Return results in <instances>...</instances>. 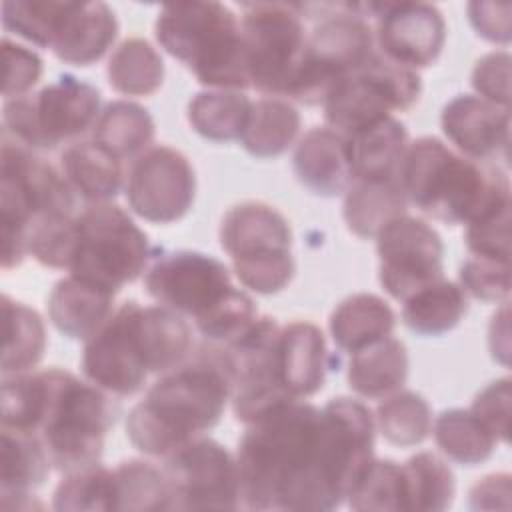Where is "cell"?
<instances>
[{
    "mask_svg": "<svg viewBox=\"0 0 512 512\" xmlns=\"http://www.w3.org/2000/svg\"><path fill=\"white\" fill-rule=\"evenodd\" d=\"M422 96L416 70L398 66L378 52L344 78L322 104L326 126L348 136L394 112L410 110Z\"/></svg>",
    "mask_w": 512,
    "mask_h": 512,
    "instance_id": "11",
    "label": "cell"
},
{
    "mask_svg": "<svg viewBox=\"0 0 512 512\" xmlns=\"http://www.w3.org/2000/svg\"><path fill=\"white\" fill-rule=\"evenodd\" d=\"M374 52V32L358 4H346L342 10L322 16L306 38L304 56L286 100L322 106L336 84L362 68Z\"/></svg>",
    "mask_w": 512,
    "mask_h": 512,
    "instance_id": "9",
    "label": "cell"
},
{
    "mask_svg": "<svg viewBox=\"0 0 512 512\" xmlns=\"http://www.w3.org/2000/svg\"><path fill=\"white\" fill-rule=\"evenodd\" d=\"M408 200L398 180L352 182L344 192L342 218L346 228L362 238L372 240L396 216L406 214Z\"/></svg>",
    "mask_w": 512,
    "mask_h": 512,
    "instance_id": "31",
    "label": "cell"
},
{
    "mask_svg": "<svg viewBox=\"0 0 512 512\" xmlns=\"http://www.w3.org/2000/svg\"><path fill=\"white\" fill-rule=\"evenodd\" d=\"M232 398V370L222 346L208 344L160 374L126 416V438L150 456L168 458L204 436Z\"/></svg>",
    "mask_w": 512,
    "mask_h": 512,
    "instance_id": "2",
    "label": "cell"
},
{
    "mask_svg": "<svg viewBox=\"0 0 512 512\" xmlns=\"http://www.w3.org/2000/svg\"><path fill=\"white\" fill-rule=\"evenodd\" d=\"M68 6V0H6L2 26L38 48L52 50Z\"/></svg>",
    "mask_w": 512,
    "mask_h": 512,
    "instance_id": "41",
    "label": "cell"
},
{
    "mask_svg": "<svg viewBox=\"0 0 512 512\" xmlns=\"http://www.w3.org/2000/svg\"><path fill=\"white\" fill-rule=\"evenodd\" d=\"M432 408L428 400L414 390H396L380 400L376 408V432L398 448L422 444L432 430Z\"/></svg>",
    "mask_w": 512,
    "mask_h": 512,
    "instance_id": "39",
    "label": "cell"
},
{
    "mask_svg": "<svg viewBox=\"0 0 512 512\" xmlns=\"http://www.w3.org/2000/svg\"><path fill=\"white\" fill-rule=\"evenodd\" d=\"M220 246L232 264H244L292 252V228L274 206L246 200L226 210L218 230Z\"/></svg>",
    "mask_w": 512,
    "mask_h": 512,
    "instance_id": "20",
    "label": "cell"
},
{
    "mask_svg": "<svg viewBox=\"0 0 512 512\" xmlns=\"http://www.w3.org/2000/svg\"><path fill=\"white\" fill-rule=\"evenodd\" d=\"M410 360L406 344L388 336L350 354L346 380L350 390L366 400H382L400 390L408 380Z\"/></svg>",
    "mask_w": 512,
    "mask_h": 512,
    "instance_id": "28",
    "label": "cell"
},
{
    "mask_svg": "<svg viewBox=\"0 0 512 512\" xmlns=\"http://www.w3.org/2000/svg\"><path fill=\"white\" fill-rule=\"evenodd\" d=\"M2 476L0 494L2 502L14 498L8 508H26L32 490L42 486L48 478L52 464L42 440L36 434L2 430Z\"/></svg>",
    "mask_w": 512,
    "mask_h": 512,
    "instance_id": "29",
    "label": "cell"
},
{
    "mask_svg": "<svg viewBox=\"0 0 512 512\" xmlns=\"http://www.w3.org/2000/svg\"><path fill=\"white\" fill-rule=\"evenodd\" d=\"M510 326H508V302L500 304V310L494 312L488 326V350L494 360L502 366H508L510 356Z\"/></svg>",
    "mask_w": 512,
    "mask_h": 512,
    "instance_id": "52",
    "label": "cell"
},
{
    "mask_svg": "<svg viewBox=\"0 0 512 512\" xmlns=\"http://www.w3.org/2000/svg\"><path fill=\"white\" fill-rule=\"evenodd\" d=\"M396 314L378 294L356 292L340 300L330 318L328 330L340 352L354 354L394 334Z\"/></svg>",
    "mask_w": 512,
    "mask_h": 512,
    "instance_id": "26",
    "label": "cell"
},
{
    "mask_svg": "<svg viewBox=\"0 0 512 512\" xmlns=\"http://www.w3.org/2000/svg\"><path fill=\"white\" fill-rule=\"evenodd\" d=\"M510 10V2H470L466 6L468 20L474 32L480 38L502 46H506L512 36Z\"/></svg>",
    "mask_w": 512,
    "mask_h": 512,
    "instance_id": "50",
    "label": "cell"
},
{
    "mask_svg": "<svg viewBox=\"0 0 512 512\" xmlns=\"http://www.w3.org/2000/svg\"><path fill=\"white\" fill-rule=\"evenodd\" d=\"M118 32V18L106 2H70L52 52L64 64L88 68L108 54Z\"/></svg>",
    "mask_w": 512,
    "mask_h": 512,
    "instance_id": "23",
    "label": "cell"
},
{
    "mask_svg": "<svg viewBox=\"0 0 512 512\" xmlns=\"http://www.w3.org/2000/svg\"><path fill=\"white\" fill-rule=\"evenodd\" d=\"M510 206L496 208L464 226L470 256L510 262Z\"/></svg>",
    "mask_w": 512,
    "mask_h": 512,
    "instance_id": "46",
    "label": "cell"
},
{
    "mask_svg": "<svg viewBox=\"0 0 512 512\" xmlns=\"http://www.w3.org/2000/svg\"><path fill=\"white\" fill-rule=\"evenodd\" d=\"M432 436L438 450L454 464L478 466L494 454L496 436L470 412V408H448L432 420Z\"/></svg>",
    "mask_w": 512,
    "mask_h": 512,
    "instance_id": "35",
    "label": "cell"
},
{
    "mask_svg": "<svg viewBox=\"0 0 512 512\" xmlns=\"http://www.w3.org/2000/svg\"><path fill=\"white\" fill-rule=\"evenodd\" d=\"M346 504L356 512L404 510L402 464L374 456V460L352 486Z\"/></svg>",
    "mask_w": 512,
    "mask_h": 512,
    "instance_id": "42",
    "label": "cell"
},
{
    "mask_svg": "<svg viewBox=\"0 0 512 512\" xmlns=\"http://www.w3.org/2000/svg\"><path fill=\"white\" fill-rule=\"evenodd\" d=\"M4 314V346H2V378L32 372L46 352V326L42 316L10 298L2 296Z\"/></svg>",
    "mask_w": 512,
    "mask_h": 512,
    "instance_id": "34",
    "label": "cell"
},
{
    "mask_svg": "<svg viewBox=\"0 0 512 512\" xmlns=\"http://www.w3.org/2000/svg\"><path fill=\"white\" fill-rule=\"evenodd\" d=\"M112 292L72 274L58 280L46 300L52 326L70 340H88L114 312Z\"/></svg>",
    "mask_w": 512,
    "mask_h": 512,
    "instance_id": "24",
    "label": "cell"
},
{
    "mask_svg": "<svg viewBox=\"0 0 512 512\" xmlns=\"http://www.w3.org/2000/svg\"><path fill=\"white\" fill-rule=\"evenodd\" d=\"M344 138L354 182L394 180L410 144L408 130L396 116H386Z\"/></svg>",
    "mask_w": 512,
    "mask_h": 512,
    "instance_id": "25",
    "label": "cell"
},
{
    "mask_svg": "<svg viewBox=\"0 0 512 512\" xmlns=\"http://www.w3.org/2000/svg\"><path fill=\"white\" fill-rule=\"evenodd\" d=\"M324 332L308 320L280 326L276 338V374L294 400H306L324 388L328 372Z\"/></svg>",
    "mask_w": 512,
    "mask_h": 512,
    "instance_id": "21",
    "label": "cell"
},
{
    "mask_svg": "<svg viewBox=\"0 0 512 512\" xmlns=\"http://www.w3.org/2000/svg\"><path fill=\"white\" fill-rule=\"evenodd\" d=\"M404 510L442 512L456 494V478L450 466L434 452H416L402 464Z\"/></svg>",
    "mask_w": 512,
    "mask_h": 512,
    "instance_id": "38",
    "label": "cell"
},
{
    "mask_svg": "<svg viewBox=\"0 0 512 512\" xmlns=\"http://www.w3.org/2000/svg\"><path fill=\"white\" fill-rule=\"evenodd\" d=\"M240 38L250 88L286 100L308 38L300 6L280 2L244 4Z\"/></svg>",
    "mask_w": 512,
    "mask_h": 512,
    "instance_id": "10",
    "label": "cell"
},
{
    "mask_svg": "<svg viewBox=\"0 0 512 512\" xmlns=\"http://www.w3.org/2000/svg\"><path fill=\"white\" fill-rule=\"evenodd\" d=\"M468 312V296L450 280H438L402 302V322L418 336H444L452 332Z\"/></svg>",
    "mask_w": 512,
    "mask_h": 512,
    "instance_id": "33",
    "label": "cell"
},
{
    "mask_svg": "<svg viewBox=\"0 0 512 512\" xmlns=\"http://www.w3.org/2000/svg\"><path fill=\"white\" fill-rule=\"evenodd\" d=\"M160 48L184 64L208 90L250 88L238 16L220 2H176L154 22Z\"/></svg>",
    "mask_w": 512,
    "mask_h": 512,
    "instance_id": "4",
    "label": "cell"
},
{
    "mask_svg": "<svg viewBox=\"0 0 512 512\" xmlns=\"http://www.w3.org/2000/svg\"><path fill=\"white\" fill-rule=\"evenodd\" d=\"M196 186V172L188 156L160 144L132 160L124 194L134 216L150 224H172L192 210Z\"/></svg>",
    "mask_w": 512,
    "mask_h": 512,
    "instance_id": "15",
    "label": "cell"
},
{
    "mask_svg": "<svg viewBox=\"0 0 512 512\" xmlns=\"http://www.w3.org/2000/svg\"><path fill=\"white\" fill-rule=\"evenodd\" d=\"M440 128L462 156L508 164L510 108L496 106L476 94H458L442 108Z\"/></svg>",
    "mask_w": 512,
    "mask_h": 512,
    "instance_id": "19",
    "label": "cell"
},
{
    "mask_svg": "<svg viewBox=\"0 0 512 512\" xmlns=\"http://www.w3.org/2000/svg\"><path fill=\"white\" fill-rule=\"evenodd\" d=\"M292 168L298 182L322 198L340 196L354 182L346 138L328 126L304 132L296 142Z\"/></svg>",
    "mask_w": 512,
    "mask_h": 512,
    "instance_id": "22",
    "label": "cell"
},
{
    "mask_svg": "<svg viewBox=\"0 0 512 512\" xmlns=\"http://www.w3.org/2000/svg\"><path fill=\"white\" fill-rule=\"evenodd\" d=\"M510 64L512 58L508 50H494L478 58L470 74L476 96L496 106L510 108Z\"/></svg>",
    "mask_w": 512,
    "mask_h": 512,
    "instance_id": "49",
    "label": "cell"
},
{
    "mask_svg": "<svg viewBox=\"0 0 512 512\" xmlns=\"http://www.w3.org/2000/svg\"><path fill=\"white\" fill-rule=\"evenodd\" d=\"M234 288L228 266L196 250L162 252L144 272L146 294L194 324L222 304Z\"/></svg>",
    "mask_w": 512,
    "mask_h": 512,
    "instance_id": "12",
    "label": "cell"
},
{
    "mask_svg": "<svg viewBox=\"0 0 512 512\" xmlns=\"http://www.w3.org/2000/svg\"><path fill=\"white\" fill-rule=\"evenodd\" d=\"M510 408H512V382L508 376H504L486 384L474 396L470 412L496 436L498 442L508 444Z\"/></svg>",
    "mask_w": 512,
    "mask_h": 512,
    "instance_id": "48",
    "label": "cell"
},
{
    "mask_svg": "<svg viewBox=\"0 0 512 512\" xmlns=\"http://www.w3.org/2000/svg\"><path fill=\"white\" fill-rule=\"evenodd\" d=\"M100 104L96 86L62 74L34 94L4 100L2 132L34 152H50L92 130Z\"/></svg>",
    "mask_w": 512,
    "mask_h": 512,
    "instance_id": "8",
    "label": "cell"
},
{
    "mask_svg": "<svg viewBox=\"0 0 512 512\" xmlns=\"http://www.w3.org/2000/svg\"><path fill=\"white\" fill-rule=\"evenodd\" d=\"M112 500V470L98 462L74 472H66L54 490L52 508L60 512H110Z\"/></svg>",
    "mask_w": 512,
    "mask_h": 512,
    "instance_id": "43",
    "label": "cell"
},
{
    "mask_svg": "<svg viewBox=\"0 0 512 512\" xmlns=\"http://www.w3.org/2000/svg\"><path fill=\"white\" fill-rule=\"evenodd\" d=\"M252 100L238 90H202L188 102L186 118L190 128L210 142L238 140Z\"/></svg>",
    "mask_w": 512,
    "mask_h": 512,
    "instance_id": "36",
    "label": "cell"
},
{
    "mask_svg": "<svg viewBox=\"0 0 512 512\" xmlns=\"http://www.w3.org/2000/svg\"><path fill=\"white\" fill-rule=\"evenodd\" d=\"M42 406L36 436L54 470L66 474L98 464L118 406L108 392L64 368L40 370Z\"/></svg>",
    "mask_w": 512,
    "mask_h": 512,
    "instance_id": "5",
    "label": "cell"
},
{
    "mask_svg": "<svg viewBox=\"0 0 512 512\" xmlns=\"http://www.w3.org/2000/svg\"><path fill=\"white\" fill-rule=\"evenodd\" d=\"M374 14V46L386 60L420 70L432 66L446 44V20L438 6L428 2H374L362 4Z\"/></svg>",
    "mask_w": 512,
    "mask_h": 512,
    "instance_id": "18",
    "label": "cell"
},
{
    "mask_svg": "<svg viewBox=\"0 0 512 512\" xmlns=\"http://www.w3.org/2000/svg\"><path fill=\"white\" fill-rule=\"evenodd\" d=\"M300 128L302 116L292 102L264 96L252 102L238 142L254 158H276L296 142Z\"/></svg>",
    "mask_w": 512,
    "mask_h": 512,
    "instance_id": "30",
    "label": "cell"
},
{
    "mask_svg": "<svg viewBox=\"0 0 512 512\" xmlns=\"http://www.w3.org/2000/svg\"><path fill=\"white\" fill-rule=\"evenodd\" d=\"M140 302L126 300L84 342L82 374L104 392L126 398L138 394L150 368L138 334Z\"/></svg>",
    "mask_w": 512,
    "mask_h": 512,
    "instance_id": "17",
    "label": "cell"
},
{
    "mask_svg": "<svg viewBox=\"0 0 512 512\" xmlns=\"http://www.w3.org/2000/svg\"><path fill=\"white\" fill-rule=\"evenodd\" d=\"M112 510H172L170 488L162 468L146 460H124L112 470Z\"/></svg>",
    "mask_w": 512,
    "mask_h": 512,
    "instance_id": "40",
    "label": "cell"
},
{
    "mask_svg": "<svg viewBox=\"0 0 512 512\" xmlns=\"http://www.w3.org/2000/svg\"><path fill=\"white\" fill-rule=\"evenodd\" d=\"M396 180L408 204L448 226L512 204L510 180L498 164L466 158L434 136L408 144Z\"/></svg>",
    "mask_w": 512,
    "mask_h": 512,
    "instance_id": "3",
    "label": "cell"
},
{
    "mask_svg": "<svg viewBox=\"0 0 512 512\" xmlns=\"http://www.w3.org/2000/svg\"><path fill=\"white\" fill-rule=\"evenodd\" d=\"M278 330L276 318L258 316L232 344L222 346L232 370V412L246 426L296 402L276 374Z\"/></svg>",
    "mask_w": 512,
    "mask_h": 512,
    "instance_id": "13",
    "label": "cell"
},
{
    "mask_svg": "<svg viewBox=\"0 0 512 512\" xmlns=\"http://www.w3.org/2000/svg\"><path fill=\"white\" fill-rule=\"evenodd\" d=\"M374 240L378 280L390 298L404 302L444 278V242L426 220L408 214L396 216Z\"/></svg>",
    "mask_w": 512,
    "mask_h": 512,
    "instance_id": "16",
    "label": "cell"
},
{
    "mask_svg": "<svg viewBox=\"0 0 512 512\" xmlns=\"http://www.w3.org/2000/svg\"><path fill=\"white\" fill-rule=\"evenodd\" d=\"M156 124L148 108L130 100H112L102 106L92 128V140L120 162L140 156L150 148Z\"/></svg>",
    "mask_w": 512,
    "mask_h": 512,
    "instance_id": "32",
    "label": "cell"
},
{
    "mask_svg": "<svg viewBox=\"0 0 512 512\" xmlns=\"http://www.w3.org/2000/svg\"><path fill=\"white\" fill-rule=\"evenodd\" d=\"M256 318H258V308L250 298V294L240 288H234L222 304H218L206 318H202L194 326L208 344L228 346Z\"/></svg>",
    "mask_w": 512,
    "mask_h": 512,
    "instance_id": "44",
    "label": "cell"
},
{
    "mask_svg": "<svg viewBox=\"0 0 512 512\" xmlns=\"http://www.w3.org/2000/svg\"><path fill=\"white\" fill-rule=\"evenodd\" d=\"M468 504L474 510L510 508V474L498 472L480 478L468 492Z\"/></svg>",
    "mask_w": 512,
    "mask_h": 512,
    "instance_id": "51",
    "label": "cell"
},
{
    "mask_svg": "<svg viewBox=\"0 0 512 512\" xmlns=\"http://www.w3.org/2000/svg\"><path fill=\"white\" fill-rule=\"evenodd\" d=\"M164 74L160 52L138 36L120 42L106 66L110 88L122 96H152L160 90Z\"/></svg>",
    "mask_w": 512,
    "mask_h": 512,
    "instance_id": "37",
    "label": "cell"
},
{
    "mask_svg": "<svg viewBox=\"0 0 512 512\" xmlns=\"http://www.w3.org/2000/svg\"><path fill=\"white\" fill-rule=\"evenodd\" d=\"M150 256L146 232L118 204H88L76 214L72 276L118 294L146 272Z\"/></svg>",
    "mask_w": 512,
    "mask_h": 512,
    "instance_id": "7",
    "label": "cell"
},
{
    "mask_svg": "<svg viewBox=\"0 0 512 512\" xmlns=\"http://www.w3.org/2000/svg\"><path fill=\"white\" fill-rule=\"evenodd\" d=\"M458 286L484 304H502L510 296V262L468 256L458 270Z\"/></svg>",
    "mask_w": 512,
    "mask_h": 512,
    "instance_id": "45",
    "label": "cell"
},
{
    "mask_svg": "<svg viewBox=\"0 0 512 512\" xmlns=\"http://www.w3.org/2000/svg\"><path fill=\"white\" fill-rule=\"evenodd\" d=\"M0 192L2 268L10 270L28 256V238L36 224L74 214L76 194L62 172L4 132Z\"/></svg>",
    "mask_w": 512,
    "mask_h": 512,
    "instance_id": "6",
    "label": "cell"
},
{
    "mask_svg": "<svg viewBox=\"0 0 512 512\" xmlns=\"http://www.w3.org/2000/svg\"><path fill=\"white\" fill-rule=\"evenodd\" d=\"M172 510H236L242 506L236 456L214 438L200 436L166 458Z\"/></svg>",
    "mask_w": 512,
    "mask_h": 512,
    "instance_id": "14",
    "label": "cell"
},
{
    "mask_svg": "<svg viewBox=\"0 0 512 512\" xmlns=\"http://www.w3.org/2000/svg\"><path fill=\"white\" fill-rule=\"evenodd\" d=\"M2 58H4V86H2L4 100L30 94V90L40 82L44 74L42 58L34 50L12 42L8 36H4L2 40Z\"/></svg>",
    "mask_w": 512,
    "mask_h": 512,
    "instance_id": "47",
    "label": "cell"
},
{
    "mask_svg": "<svg viewBox=\"0 0 512 512\" xmlns=\"http://www.w3.org/2000/svg\"><path fill=\"white\" fill-rule=\"evenodd\" d=\"M62 174L86 204L112 202L124 188L122 162L94 140H76L60 156Z\"/></svg>",
    "mask_w": 512,
    "mask_h": 512,
    "instance_id": "27",
    "label": "cell"
},
{
    "mask_svg": "<svg viewBox=\"0 0 512 512\" xmlns=\"http://www.w3.org/2000/svg\"><path fill=\"white\" fill-rule=\"evenodd\" d=\"M236 464L248 510L336 508L322 470L320 408L312 402H290L248 424Z\"/></svg>",
    "mask_w": 512,
    "mask_h": 512,
    "instance_id": "1",
    "label": "cell"
}]
</instances>
